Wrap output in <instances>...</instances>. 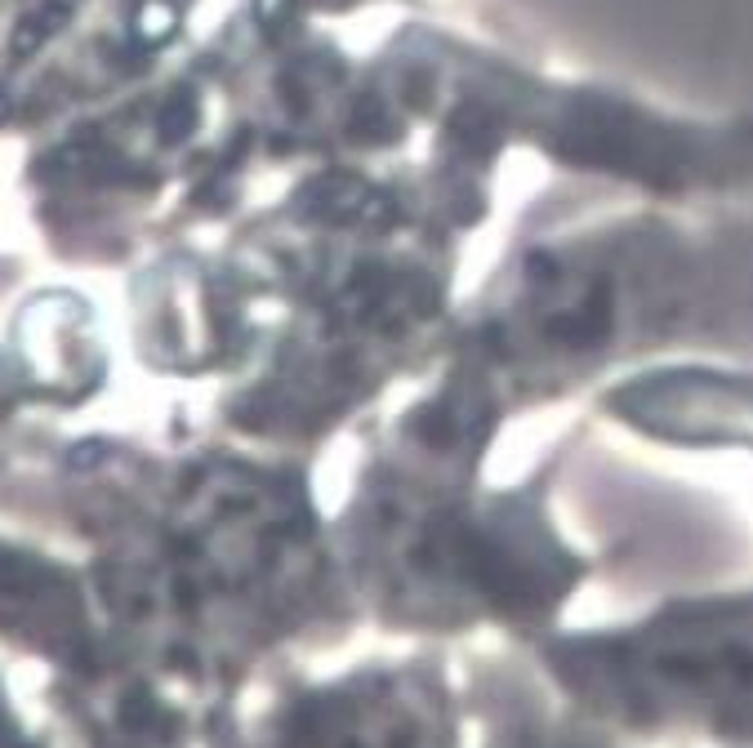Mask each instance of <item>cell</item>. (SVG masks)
I'll return each mask as SVG.
<instances>
[{
	"label": "cell",
	"instance_id": "1",
	"mask_svg": "<svg viewBox=\"0 0 753 748\" xmlns=\"http://www.w3.org/2000/svg\"><path fill=\"white\" fill-rule=\"evenodd\" d=\"M638 197L517 232L380 437L486 463L508 424L665 361L753 365V219Z\"/></svg>",
	"mask_w": 753,
	"mask_h": 748
},
{
	"label": "cell",
	"instance_id": "2",
	"mask_svg": "<svg viewBox=\"0 0 753 748\" xmlns=\"http://www.w3.org/2000/svg\"><path fill=\"white\" fill-rule=\"evenodd\" d=\"M72 23V0H45V5L27 10L18 18V27L10 32V45H5V59L18 67L27 63L36 50H45V40H54L63 27Z\"/></svg>",
	"mask_w": 753,
	"mask_h": 748
},
{
	"label": "cell",
	"instance_id": "3",
	"mask_svg": "<svg viewBox=\"0 0 753 748\" xmlns=\"http://www.w3.org/2000/svg\"><path fill=\"white\" fill-rule=\"evenodd\" d=\"M201 125V94L193 85H178L157 112V144L161 148H183Z\"/></svg>",
	"mask_w": 753,
	"mask_h": 748
},
{
	"label": "cell",
	"instance_id": "4",
	"mask_svg": "<svg viewBox=\"0 0 753 748\" xmlns=\"http://www.w3.org/2000/svg\"><path fill=\"white\" fill-rule=\"evenodd\" d=\"M178 32V5L174 0H138L134 10V40L138 50H161V45Z\"/></svg>",
	"mask_w": 753,
	"mask_h": 748
},
{
	"label": "cell",
	"instance_id": "5",
	"mask_svg": "<svg viewBox=\"0 0 753 748\" xmlns=\"http://www.w3.org/2000/svg\"><path fill=\"white\" fill-rule=\"evenodd\" d=\"M99 454H103V441H89V446H76V450H72V463L85 467V463H94Z\"/></svg>",
	"mask_w": 753,
	"mask_h": 748
},
{
	"label": "cell",
	"instance_id": "6",
	"mask_svg": "<svg viewBox=\"0 0 753 748\" xmlns=\"http://www.w3.org/2000/svg\"><path fill=\"white\" fill-rule=\"evenodd\" d=\"M10 112H14V103H10V89H5V85H0V125H5V121H10Z\"/></svg>",
	"mask_w": 753,
	"mask_h": 748
}]
</instances>
